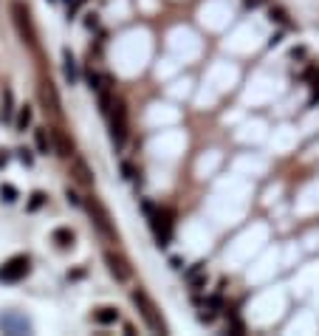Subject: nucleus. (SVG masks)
<instances>
[{
    "mask_svg": "<svg viewBox=\"0 0 319 336\" xmlns=\"http://www.w3.org/2000/svg\"><path fill=\"white\" fill-rule=\"evenodd\" d=\"M74 240H76V235H74V229H68V226H57L54 232H51V243H54L57 249H62V251L71 249Z\"/></svg>",
    "mask_w": 319,
    "mask_h": 336,
    "instance_id": "13",
    "label": "nucleus"
},
{
    "mask_svg": "<svg viewBox=\"0 0 319 336\" xmlns=\"http://www.w3.org/2000/svg\"><path fill=\"white\" fill-rule=\"evenodd\" d=\"M190 282H192V288H195V291H201V288L206 286V274H203V271H201V274L190 277Z\"/></svg>",
    "mask_w": 319,
    "mask_h": 336,
    "instance_id": "25",
    "label": "nucleus"
},
{
    "mask_svg": "<svg viewBox=\"0 0 319 336\" xmlns=\"http://www.w3.org/2000/svg\"><path fill=\"white\" fill-rule=\"evenodd\" d=\"M65 3H68V6H71V3H74V0H65Z\"/></svg>",
    "mask_w": 319,
    "mask_h": 336,
    "instance_id": "37",
    "label": "nucleus"
},
{
    "mask_svg": "<svg viewBox=\"0 0 319 336\" xmlns=\"http://www.w3.org/2000/svg\"><path fill=\"white\" fill-rule=\"evenodd\" d=\"M91 319L96 325H116L119 322V311H116V308H111V305H104V308H96Z\"/></svg>",
    "mask_w": 319,
    "mask_h": 336,
    "instance_id": "15",
    "label": "nucleus"
},
{
    "mask_svg": "<svg viewBox=\"0 0 319 336\" xmlns=\"http://www.w3.org/2000/svg\"><path fill=\"white\" fill-rule=\"evenodd\" d=\"M311 88H313V93H311V102H308V105L313 108V105L319 102V82H316V85H311Z\"/></svg>",
    "mask_w": 319,
    "mask_h": 336,
    "instance_id": "32",
    "label": "nucleus"
},
{
    "mask_svg": "<svg viewBox=\"0 0 319 336\" xmlns=\"http://www.w3.org/2000/svg\"><path fill=\"white\" fill-rule=\"evenodd\" d=\"M54 153L57 156H62V159H74L76 156V147H74V141L68 139L65 133H62V130H54Z\"/></svg>",
    "mask_w": 319,
    "mask_h": 336,
    "instance_id": "10",
    "label": "nucleus"
},
{
    "mask_svg": "<svg viewBox=\"0 0 319 336\" xmlns=\"http://www.w3.org/2000/svg\"><path fill=\"white\" fill-rule=\"evenodd\" d=\"M65 198H68V203H74V206H82V201H85V198H79L74 190H71V187L65 190Z\"/></svg>",
    "mask_w": 319,
    "mask_h": 336,
    "instance_id": "26",
    "label": "nucleus"
},
{
    "mask_svg": "<svg viewBox=\"0 0 319 336\" xmlns=\"http://www.w3.org/2000/svg\"><path fill=\"white\" fill-rule=\"evenodd\" d=\"M99 25V14L96 12H88L85 14V29H96Z\"/></svg>",
    "mask_w": 319,
    "mask_h": 336,
    "instance_id": "27",
    "label": "nucleus"
},
{
    "mask_svg": "<svg viewBox=\"0 0 319 336\" xmlns=\"http://www.w3.org/2000/svg\"><path fill=\"white\" fill-rule=\"evenodd\" d=\"M45 201H48V195L37 190V192H31V198H29V206H25V209H29V212H37L40 206H45Z\"/></svg>",
    "mask_w": 319,
    "mask_h": 336,
    "instance_id": "19",
    "label": "nucleus"
},
{
    "mask_svg": "<svg viewBox=\"0 0 319 336\" xmlns=\"http://www.w3.org/2000/svg\"><path fill=\"white\" fill-rule=\"evenodd\" d=\"M14 93H12V88H6V91H3V113H0V119H3V122H12L14 119Z\"/></svg>",
    "mask_w": 319,
    "mask_h": 336,
    "instance_id": "16",
    "label": "nucleus"
},
{
    "mask_svg": "<svg viewBox=\"0 0 319 336\" xmlns=\"http://www.w3.org/2000/svg\"><path fill=\"white\" fill-rule=\"evenodd\" d=\"M133 302L139 305V314H141V319L147 322V328L153 330V333H167V322L161 319V314H158V308H155V302L150 300V294L144 291V288H133Z\"/></svg>",
    "mask_w": 319,
    "mask_h": 336,
    "instance_id": "2",
    "label": "nucleus"
},
{
    "mask_svg": "<svg viewBox=\"0 0 319 336\" xmlns=\"http://www.w3.org/2000/svg\"><path fill=\"white\" fill-rule=\"evenodd\" d=\"M71 175H74V181L82 184V187H93V172L88 170L82 156H74V172H71Z\"/></svg>",
    "mask_w": 319,
    "mask_h": 336,
    "instance_id": "14",
    "label": "nucleus"
},
{
    "mask_svg": "<svg viewBox=\"0 0 319 336\" xmlns=\"http://www.w3.org/2000/svg\"><path fill=\"white\" fill-rule=\"evenodd\" d=\"M85 3H88V0H74V3H71V6H68V20L74 17V14H76V12H79V9H82V6H85Z\"/></svg>",
    "mask_w": 319,
    "mask_h": 336,
    "instance_id": "28",
    "label": "nucleus"
},
{
    "mask_svg": "<svg viewBox=\"0 0 319 336\" xmlns=\"http://www.w3.org/2000/svg\"><path fill=\"white\" fill-rule=\"evenodd\" d=\"M291 57H294V60H302V57H305V48H302V45H300V48H294V51H291Z\"/></svg>",
    "mask_w": 319,
    "mask_h": 336,
    "instance_id": "34",
    "label": "nucleus"
},
{
    "mask_svg": "<svg viewBox=\"0 0 319 336\" xmlns=\"http://www.w3.org/2000/svg\"><path fill=\"white\" fill-rule=\"evenodd\" d=\"M122 175L127 178V181H136V178H139V172H136V167L130 164V161H122Z\"/></svg>",
    "mask_w": 319,
    "mask_h": 336,
    "instance_id": "23",
    "label": "nucleus"
},
{
    "mask_svg": "<svg viewBox=\"0 0 319 336\" xmlns=\"http://www.w3.org/2000/svg\"><path fill=\"white\" fill-rule=\"evenodd\" d=\"M82 206L88 209V215H91V220H93V226L102 232V238H104V240H111V243H119V232H116V226H113L111 212L104 209V203L99 201L96 195H85Z\"/></svg>",
    "mask_w": 319,
    "mask_h": 336,
    "instance_id": "1",
    "label": "nucleus"
},
{
    "mask_svg": "<svg viewBox=\"0 0 319 336\" xmlns=\"http://www.w3.org/2000/svg\"><path fill=\"white\" fill-rule=\"evenodd\" d=\"M68 277H71V280H82V277H85V271L79 269V271H74V274H68Z\"/></svg>",
    "mask_w": 319,
    "mask_h": 336,
    "instance_id": "36",
    "label": "nucleus"
},
{
    "mask_svg": "<svg viewBox=\"0 0 319 336\" xmlns=\"http://www.w3.org/2000/svg\"><path fill=\"white\" fill-rule=\"evenodd\" d=\"M206 305L209 308H223V297H221V294H212V297L206 300Z\"/></svg>",
    "mask_w": 319,
    "mask_h": 336,
    "instance_id": "30",
    "label": "nucleus"
},
{
    "mask_svg": "<svg viewBox=\"0 0 319 336\" xmlns=\"http://www.w3.org/2000/svg\"><path fill=\"white\" fill-rule=\"evenodd\" d=\"M269 20L271 23H280V25H291V17H288V12L282 6H271L269 9Z\"/></svg>",
    "mask_w": 319,
    "mask_h": 336,
    "instance_id": "18",
    "label": "nucleus"
},
{
    "mask_svg": "<svg viewBox=\"0 0 319 336\" xmlns=\"http://www.w3.org/2000/svg\"><path fill=\"white\" fill-rule=\"evenodd\" d=\"M104 266H108V271L116 277V282H130L133 280V266H130L127 257H122L119 251H113V249L104 251Z\"/></svg>",
    "mask_w": 319,
    "mask_h": 336,
    "instance_id": "6",
    "label": "nucleus"
},
{
    "mask_svg": "<svg viewBox=\"0 0 319 336\" xmlns=\"http://www.w3.org/2000/svg\"><path fill=\"white\" fill-rule=\"evenodd\" d=\"M12 20L17 25V34L29 48H37V29L31 23V12L23 0H12Z\"/></svg>",
    "mask_w": 319,
    "mask_h": 336,
    "instance_id": "3",
    "label": "nucleus"
},
{
    "mask_svg": "<svg viewBox=\"0 0 319 336\" xmlns=\"http://www.w3.org/2000/svg\"><path fill=\"white\" fill-rule=\"evenodd\" d=\"M203 269H206V260H198V263H192L190 269H187V280H190V277H195V274H201Z\"/></svg>",
    "mask_w": 319,
    "mask_h": 336,
    "instance_id": "24",
    "label": "nucleus"
},
{
    "mask_svg": "<svg viewBox=\"0 0 319 336\" xmlns=\"http://www.w3.org/2000/svg\"><path fill=\"white\" fill-rule=\"evenodd\" d=\"M34 147L40 156L54 153V136L48 133V127H34Z\"/></svg>",
    "mask_w": 319,
    "mask_h": 336,
    "instance_id": "12",
    "label": "nucleus"
},
{
    "mask_svg": "<svg viewBox=\"0 0 319 336\" xmlns=\"http://www.w3.org/2000/svg\"><path fill=\"white\" fill-rule=\"evenodd\" d=\"M0 198H3V201L6 203H14L17 201V187H14V184H3V187H0Z\"/></svg>",
    "mask_w": 319,
    "mask_h": 336,
    "instance_id": "20",
    "label": "nucleus"
},
{
    "mask_svg": "<svg viewBox=\"0 0 319 336\" xmlns=\"http://www.w3.org/2000/svg\"><path fill=\"white\" fill-rule=\"evenodd\" d=\"M260 3H263V0H243V6H246V9H257Z\"/></svg>",
    "mask_w": 319,
    "mask_h": 336,
    "instance_id": "33",
    "label": "nucleus"
},
{
    "mask_svg": "<svg viewBox=\"0 0 319 336\" xmlns=\"http://www.w3.org/2000/svg\"><path fill=\"white\" fill-rule=\"evenodd\" d=\"M17 159L23 161L25 167H31V164H34V153H31L29 147H20V150H17Z\"/></svg>",
    "mask_w": 319,
    "mask_h": 336,
    "instance_id": "22",
    "label": "nucleus"
},
{
    "mask_svg": "<svg viewBox=\"0 0 319 336\" xmlns=\"http://www.w3.org/2000/svg\"><path fill=\"white\" fill-rule=\"evenodd\" d=\"M111 141L116 144V150H122L127 141V108L124 102H116V110L111 113Z\"/></svg>",
    "mask_w": 319,
    "mask_h": 336,
    "instance_id": "5",
    "label": "nucleus"
},
{
    "mask_svg": "<svg viewBox=\"0 0 319 336\" xmlns=\"http://www.w3.org/2000/svg\"><path fill=\"white\" fill-rule=\"evenodd\" d=\"M305 80H308V82H313V85L319 82V68H316V65H311V68L305 71Z\"/></svg>",
    "mask_w": 319,
    "mask_h": 336,
    "instance_id": "29",
    "label": "nucleus"
},
{
    "mask_svg": "<svg viewBox=\"0 0 319 336\" xmlns=\"http://www.w3.org/2000/svg\"><path fill=\"white\" fill-rule=\"evenodd\" d=\"M280 43H282V31H277V34L269 37V48H274V45H280Z\"/></svg>",
    "mask_w": 319,
    "mask_h": 336,
    "instance_id": "31",
    "label": "nucleus"
},
{
    "mask_svg": "<svg viewBox=\"0 0 319 336\" xmlns=\"http://www.w3.org/2000/svg\"><path fill=\"white\" fill-rule=\"evenodd\" d=\"M31 119H34V108H31V105H23V108L17 110V119H14V127H17L20 133H23V130L31 124Z\"/></svg>",
    "mask_w": 319,
    "mask_h": 336,
    "instance_id": "17",
    "label": "nucleus"
},
{
    "mask_svg": "<svg viewBox=\"0 0 319 336\" xmlns=\"http://www.w3.org/2000/svg\"><path fill=\"white\" fill-rule=\"evenodd\" d=\"M31 271V257L29 254H14L0 266V282H20Z\"/></svg>",
    "mask_w": 319,
    "mask_h": 336,
    "instance_id": "4",
    "label": "nucleus"
},
{
    "mask_svg": "<svg viewBox=\"0 0 319 336\" xmlns=\"http://www.w3.org/2000/svg\"><path fill=\"white\" fill-rule=\"evenodd\" d=\"M85 80H88V88H91L93 93L111 91V85H113V76H108V73H99V71H93V68H88V71H85Z\"/></svg>",
    "mask_w": 319,
    "mask_h": 336,
    "instance_id": "9",
    "label": "nucleus"
},
{
    "mask_svg": "<svg viewBox=\"0 0 319 336\" xmlns=\"http://www.w3.org/2000/svg\"><path fill=\"white\" fill-rule=\"evenodd\" d=\"M62 73H65L68 85H76V82H79V65H76L71 48H62Z\"/></svg>",
    "mask_w": 319,
    "mask_h": 336,
    "instance_id": "11",
    "label": "nucleus"
},
{
    "mask_svg": "<svg viewBox=\"0 0 319 336\" xmlns=\"http://www.w3.org/2000/svg\"><path fill=\"white\" fill-rule=\"evenodd\" d=\"M40 99H43V105H45L48 113H54V116H60V113H62L60 93H57V88H54V82H51V80H45L43 85H40Z\"/></svg>",
    "mask_w": 319,
    "mask_h": 336,
    "instance_id": "7",
    "label": "nucleus"
},
{
    "mask_svg": "<svg viewBox=\"0 0 319 336\" xmlns=\"http://www.w3.org/2000/svg\"><path fill=\"white\" fill-rule=\"evenodd\" d=\"M0 330L3 333H29L31 322L20 314H0Z\"/></svg>",
    "mask_w": 319,
    "mask_h": 336,
    "instance_id": "8",
    "label": "nucleus"
},
{
    "mask_svg": "<svg viewBox=\"0 0 319 336\" xmlns=\"http://www.w3.org/2000/svg\"><path fill=\"white\" fill-rule=\"evenodd\" d=\"M218 308H203V311L201 314H198V322H203V325H212V322H215V317H218Z\"/></svg>",
    "mask_w": 319,
    "mask_h": 336,
    "instance_id": "21",
    "label": "nucleus"
},
{
    "mask_svg": "<svg viewBox=\"0 0 319 336\" xmlns=\"http://www.w3.org/2000/svg\"><path fill=\"white\" fill-rule=\"evenodd\" d=\"M6 164H9V153H6V150H0V170H3Z\"/></svg>",
    "mask_w": 319,
    "mask_h": 336,
    "instance_id": "35",
    "label": "nucleus"
}]
</instances>
